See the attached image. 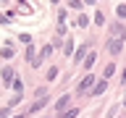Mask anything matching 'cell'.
<instances>
[{
    "instance_id": "cell-3",
    "label": "cell",
    "mask_w": 126,
    "mask_h": 118,
    "mask_svg": "<svg viewBox=\"0 0 126 118\" xmlns=\"http://www.w3.org/2000/svg\"><path fill=\"white\" fill-rule=\"evenodd\" d=\"M92 92H94V94H100V92H105V81H97V87H94Z\"/></svg>"
},
{
    "instance_id": "cell-1",
    "label": "cell",
    "mask_w": 126,
    "mask_h": 118,
    "mask_svg": "<svg viewBox=\"0 0 126 118\" xmlns=\"http://www.w3.org/2000/svg\"><path fill=\"white\" fill-rule=\"evenodd\" d=\"M92 87V76H87V79H81V84H79V89L84 92V89H89Z\"/></svg>"
},
{
    "instance_id": "cell-2",
    "label": "cell",
    "mask_w": 126,
    "mask_h": 118,
    "mask_svg": "<svg viewBox=\"0 0 126 118\" xmlns=\"http://www.w3.org/2000/svg\"><path fill=\"white\" fill-rule=\"evenodd\" d=\"M110 53H118V50H121V42H118V39H113V42H110V47H108Z\"/></svg>"
},
{
    "instance_id": "cell-5",
    "label": "cell",
    "mask_w": 126,
    "mask_h": 118,
    "mask_svg": "<svg viewBox=\"0 0 126 118\" xmlns=\"http://www.w3.org/2000/svg\"><path fill=\"white\" fill-rule=\"evenodd\" d=\"M118 16H126V5H118Z\"/></svg>"
},
{
    "instance_id": "cell-4",
    "label": "cell",
    "mask_w": 126,
    "mask_h": 118,
    "mask_svg": "<svg viewBox=\"0 0 126 118\" xmlns=\"http://www.w3.org/2000/svg\"><path fill=\"white\" fill-rule=\"evenodd\" d=\"M66 105H68V97H61V100H58V110L63 113V108H66Z\"/></svg>"
},
{
    "instance_id": "cell-6",
    "label": "cell",
    "mask_w": 126,
    "mask_h": 118,
    "mask_svg": "<svg viewBox=\"0 0 126 118\" xmlns=\"http://www.w3.org/2000/svg\"><path fill=\"white\" fill-rule=\"evenodd\" d=\"M16 118H18V116H16Z\"/></svg>"
}]
</instances>
